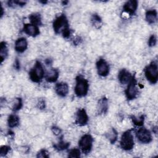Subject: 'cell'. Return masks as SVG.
I'll list each match as a JSON object with an SVG mask.
<instances>
[{"label":"cell","instance_id":"obj_1","mask_svg":"<svg viewBox=\"0 0 158 158\" xmlns=\"http://www.w3.org/2000/svg\"><path fill=\"white\" fill-rule=\"evenodd\" d=\"M53 27L56 33H62L64 37L67 38L69 36L70 33V30L68 27L67 19L64 15H60L55 20L53 23Z\"/></svg>","mask_w":158,"mask_h":158},{"label":"cell","instance_id":"obj_2","mask_svg":"<svg viewBox=\"0 0 158 158\" xmlns=\"http://www.w3.org/2000/svg\"><path fill=\"white\" fill-rule=\"evenodd\" d=\"M88 83L86 80L79 76L77 78V83L75 88V91L78 96H85L88 92Z\"/></svg>","mask_w":158,"mask_h":158},{"label":"cell","instance_id":"obj_3","mask_svg":"<svg viewBox=\"0 0 158 158\" xmlns=\"http://www.w3.org/2000/svg\"><path fill=\"white\" fill-rule=\"evenodd\" d=\"M146 77L151 83H155L157 81L158 71L157 64L156 62H152L146 69L145 70Z\"/></svg>","mask_w":158,"mask_h":158},{"label":"cell","instance_id":"obj_4","mask_svg":"<svg viewBox=\"0 0 158 158\" xmlns=\"http://www.w3.org/2000/svg\"><path fill=\"white\" fill-rule=\"evenodd\" d=\"M134 146L133 135L130 131H125L122 136L120 140L121 148L126 151L131 150Z\"/></svg>","mask_w":158,"mask_h":158},{"label":"cell","instance_id":"obj_5","mask_svg":"<svg viewBox=\"0 0 158 158\" xmlns=\"http://www.w3.org/2000/svg\"><path fill=\"white\" fill-rule=\"evenodd\" d=\"M30 77L32 81L39 82L44 77V70L39 62H36L33 69L30 72Z\"/></svg>","mask_w":158,"mask_h":158},{"label":"cell","instance_id":"obj_6","mask_svg":"<svg viewBox=\"0 0 158 158\" xmlns=\"http://www.w3.org/2000/svg\"><path fill=\"white\" fill-rule=\"evenodd\" d=\"M93 138L89 135H85L79 141V146L84 153H88L90 151L92 147Z\"/></svg>","mask_w":158,"mask_h":158},{"label":"cell","instance_id":"obj_7","mask_svg":"<svg viewBox=\"0 0 158 158\" xmlns=\"http://www.w3.org/2000/svg\"><path fill=\"white\" fill-rule=\"evenodd\" d=\"M136 136L138 140L143 143H148L152 140L150 131L144 128L138 130L136 133Z\"/></svg>","mask_w":158,"mask_h":158},{"label":"cell","instance_id":"obj_8","mask_svg":"<svg viewBox=\"0 0 158 158\" xmlns=\"http://www.w3.org/2000/svg\"><path fill=\"white\" fill-rule=\"evenodd\" d=\"M138 90L136 87V81L134 78H132L130 81L128 86L125 91L127 97L129 99H132L135 98L137 95Z\"/></svg>","mask_w":158,"mask_h":158},{"label":"cell","instance_id":"obj_9","mask_svg":"<svg viewBox=\"0 0 158 158\" xmlns=\"http://www.w3.org/2000/svg\"><path fill=\"white\" fill-rule=\"evenodd\" d=\"M97 69L99 75L102 77L107 75L109 72V67L107 62L104 59H99L97 62Z\"/></svg>","mask_w":158,"mask_h":158},{"label":"cell","instance_id":"obj_10","mask_svg":"<svg viewBox=\"0 0 158 158\" xmlns=\"http://www.w3.org/2000/svg\"><path fill=\"white\" fill-rule=\"evenodd\" d=\"M88 115L83 109L78 110L77 114L76 123L79 125H84L88 122Z\"/></svg>","mask_w":158,"mask_h":158},{"label":"cell","instance_id":"obj_11","mask_svg":"<svg viewBox=\"0 0 158 158\" xmlns=\"http://www.w3.org/2000/svg\"><path fill=\"white\" fill-rule=\"evenodd\" d=\"M23 31L25 33L31 36H36L40 33L38 27L33 24H25L23 27Z\"/></svg>","mask_w":158,"mask_h":158},{"label":"cell","instance_id":"obj_12","mask_svg":"<svg viewBox=\"0 0 158 158\" xmlns=\"http://www.w3.org/2000/svg\"><path fill=\"white\" fill-rule=\"evenodd\" d=\"M118 79L122 84H127L130 83L132 78L130 73L125 69H123L119 72Z\"/></svg>","mask_w":158,"mask_h":158},{"label":"cell","instance_id":"obj_13","mask_svg":"<svg viewBox=\"0 0 158 158\" xmlns=\"http://www.w3.org/2000/svg\"><path fill=\"white\" fill-rule=\"evenodd\" d=\"M56 91L58 95L64 97L69 93V86L65 83H59L56 86Z\"/></svg>","mask_w":158,"mask_h":158},{"label":"cell","instance_id":"obj_14","mask_svg":"<svg viewBox=\"0 0 158 158\" xmlns=\"http://www.w3.org/2000/svg\"><path fill=\"white\" fill-rule=\"evenodd\" d=\"M58 77L59 72L56 69H49L45 75V78L49 82H54L56 81Z\"/></svg>","mask_w":158,"mask_h":158},{"label":"cell","instance_id":"obj_15","mask_svg":"<svg viewBox=\"0 0 158 158\" xmlns=\"http://www.w3.org/2000/svg\"><path fill=\"white\" fill-rule=\"evenodd\" d=\"M27 47V42L25 38H20L18 39L15 44V50L19 52H23Z\"/></svg>","mask_w":158,"mask_h":158},{"label":"cell","instance_id":"obj_16","mask_svg":"<svg viewBox=\"0 0 158 158\" xmlns=\"http://www.w3.org/2000/svg\"><path fill=\"white\" fill-rule=\"evenodd\" d=\"M137 1L135 0H131V1H127L125 6H124V10L125 12L127 13L130 14H133L135 12L136 8H137Z\"/></svg>","mask_w":158,"mask_h":158},{"label":"cell","instance_id":"obj_17","mask_svg":"<svg viewBox=\"0 0 158 158\" xmlns=\"http://www.w3.org/2000/svg\"><path fill=\"white\" fill-rule=\"evenodd\" d=\"M146 20L150 23H154L157 20V12L155 10H148L146 14Z\"/></svg>","mask_w":158,"mask_h":158},{"label":"cell","instance_id":"obj_18","mask_svg":"<svg viewBox=\"0 0 158 158\" xmlns=\"http://www.w3.org/2000/svg\"><path fill=\"white\" fill-rule=\"evenodd\" d=\"M98 109L100 113H105L107 110V100L106 98H102L99 102Z\"/></svg>","mask_w":158,"mask_h":158},{"label":"cell","instance_id":"obj_19","mask_svg":"<svg viewBox=\"0 0 158 158\" xmlns=\"http://www.w3.org/2000/svg\"><path fill=\"white\" fill-rule=\"evenodd\" d=\"M19 122V120L17 116L15 115H10L8 118V125L10 127L13 128L16 127Z\"/></svg>","mask_w":158,"mask_h":158},{"label":"cell","instance_id":"obj_20","mask_svg":"<svg viewBox=\"0 0 158 158\" xmlns=\"http://www.w3.org/2000/svg\"><path fill=\"white\" fill-rule=\"evenodd\" d=\"M7 56V48L6 45V43L2 42L1 43L0 47V56L1 60L2 61Z\"/></svg>","mask_w":158,"mask_h":158},{"label":"cell","instance_id":"obj_21","mask_svg":"<svg viewBox=\"0 0 158 158\" xmlns=\"http://www.w3.org/2000/svg\"><path fill=\"white\" fill-rule=\"evenodd\" d=\"M29 18L33 25L36 26L37 25H40L41 23V17L40 15L38 14H32L30 16Z\"/></svg>","mask_w":158,"mask_h":158},{"label":"cell","instance_id":"obj_22","mask_svg":"<svg viewBox=\"0 0 158 158\" xmlns=\"http://www.w3.org/2000/svg\"><path fill=\"white\" fill-rule=\"evenodd\" d=\"M108 138L111 143H114L117 138V133L114 129H112V130L108 134Z\"/></svg>","mask_w":158,"mask_h":158},{"label":"cell","instance_id":"obj_23","mask_svg":"<svg viewBox=\"0 0 158 158\" xmlns=\"http://www.w3.org/2000/svg\"><path fill=\"white\" fill-rule=\"evenodd\" d=\"M131 119L133 120V123L136 125L140 126L143 124V122H144V116L143 115H141L138 117H135V116H132Z\"/></svg>","mask_w":158,"mask_h":158},{"label":"cell","instance_id":"obj_24","mask_svg":"<svg viewBox=\"0 0 158 158\" xmlns=\"http://www.w3.org/2000/svg\"><path fill=\"white\" fill-rule=\"evenodd\" d=\"M69 143H65L64 141H60L57 144H55L54 147L56 148V149L61 151V150H64V149H67L69 147Z\"/></svg>","mask_w":158,"mask_h":158},{"label":"cell","instance_id":"obj_25","mask_svg":"<svg viewBox=\"0 0 158 158\" xmlns=\"http://www.w3.org/2000/svg\"><path fill=\"white\" fill-rule=\"evenodd\" d=\"M80 156V151L78 149H73L69 153L70 157H79Z\"/></svg>","mask_w":158,"mask_h":158},{"label":"cell","instance_id":"obj_26","mask_svg":"<svg viewBox=\"0 0 158 158\" xmlns=\"http://www.w3.org/2000/svg\"><path fill=\"white\" fill-rule=\"evenodd\" d=\"M93 23L95 26H97V27H99V25H101V19L99 18V16H98L97 15H94L93 17Z\"/></svg>","mask_w":158,"mask_h":158},{"label":"cell","instance_id":"obj_27","mask_svg":"<svg viewBox=\"0 0 158 158\" xmlns=\"http://www.w3.org/2000/svg\"><path fill=\"white\" fill-rule=\"evenodd\" d=\"M22 107V100L20 98L17 99V101L15 103V104L13 106V110H17L20 109Z\"/></svg>","mask_w":158,"mask_h":158},{"label":"cell","instance_id":"obj_28","mask_svg":"<svg viewBox=\"0 0 158 158\" xmlns=\"http://www.w3.org/2000/svg\"><path fill=\"white\" fill-rule=\"evenodd\" d=\"M10 147H9L7 146H2L1 148V150H0V154H1V156H5L10 151Z\"/></svg>","mask_w":158,"mask_h":158},{"label":"cell","instance_id":"obj_29","mask_svg":"<svg viewBox=\"0 0 158 158\" xmlns=\"http://www.w3.org/2000/svg\"><path fill=\"white\" fill-rule=\"evenodd\" d=\"M38 157H48V152L46 150L42 149L37 154Z\"/></svg>","mask_w":158,"mask_h":158},{"label":"cell","instance_id":"obj_30","mask_svg":"<svg viewBox=\"0 0 158 158\" xmlns=\"http://www.w3.org/2000/svg\"><path fill=\"white\" fill-rule=\"evenodd\" d=\"M156 44V38L154 35H152L149 40V45L150 46H153Z\"/></svg>","mask_w":158,"mask_h":158},{"label":"cell","instance_id":"obj_31","mask_svg":"<svg viewBox=\"0 0 158 158\" xmlns=\"http://www.w3.org/2000/svg\"><path fill=\"white\" fill-rule=\"evenodd\" d=\"M52 131L53 133H54V135H59V134L60 133V131H61L60 130L59 128L56 127H53L52 128Z\"/></svg>","mask_w":158,"mask_h":158},{"label":"cell","instance_id":"obj_32","mask_svg":"<svg viewBox=\"0 0 158 158\" xmlns=\"http://www.w3.org/2000/svg\"><path fill=\"white\" fill-rule=\"evenodd\" d=\"M38 107H39V108H40L41 109H44V107H45V103H44V101L43 100H41V101H40V102H38Z\"/></svg>","mask_w":158,"mask_h":158}]
</instances>
